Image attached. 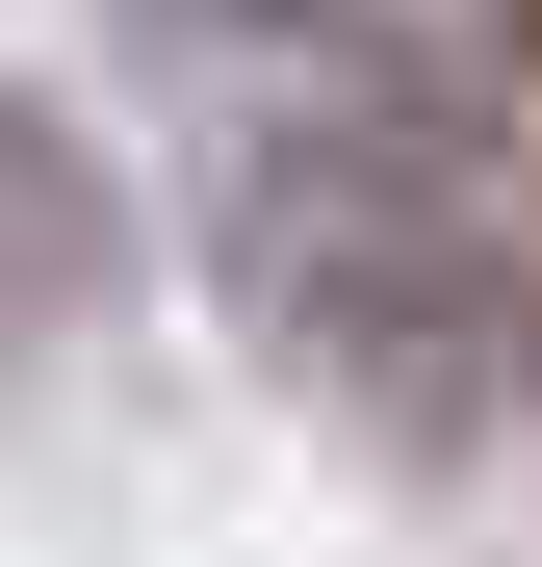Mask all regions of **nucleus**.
<instances>
[{
  "label": "nucleus",
  "mask_w": 542,
  "mask_h": 567,
  "mask_svg": "<svg viewBox=\"0 0 542 567\" xmlns=\"http://www.w3.org/2000/svg\"><path fill=\"white\" fill-rule=\"evenodd\" d=\"M155 130L207 181L233 310L336 413H388V439L491 413V361H517V181H491V104L388 0H155Z\"/></svg>",
  "instance_id": "1"
},
{
  "label": "nucleus",
  "mask_w": 542,
  "mask_h": 567,
  "mask_svg": "<svg viewBox=\"0 0 542 567\" xmlns=\"http://www.w3.org/2000/svg\"><path fill=\"white\" fill-rule=\"evenodd\" d=\"M104 284V181H78L52 104H0V361H52V310Z\"/></svg>",
  "instance_id": "2"
}]
</instances>
